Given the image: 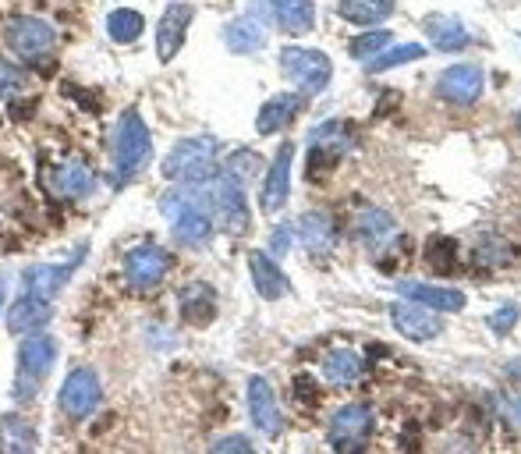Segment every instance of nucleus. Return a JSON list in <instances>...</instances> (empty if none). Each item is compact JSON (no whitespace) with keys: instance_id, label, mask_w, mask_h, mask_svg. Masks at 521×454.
<instances>
[{"instance_id":"obj_1","label":"nucleus","mask_w":521,"mask_h":454,"mask_svg":"<svg viewBox=\"0 0 521 454\" xmlns=\"http://www.w3.org/2000/svg\"><path fill=\"white\" fill-rule=\"evenodd\" d=\"M153 160V135L142 114L128 107L114 125V146H110V185L128 188Z\"/></svg>"},{"instance_id":"obj_18","label":"nucleus","mask_w":521,"mask_h":454,"mask_svg":"<svg viewBox=\"0 0 521 454\" xmlns=\"http://www.w3.org/2000/svg\"><path fill=\"white\" fill-rule=\"evenodd\" d=\"M397 295L412 298L419 306L436 309V313H461L465 309V295L458 288H436V284H422V281H397L394 284Z\"/></svg>"},{"instance_id":"obj_34","label":"nucleus","mask_w":521,"mask_h":454,"mask_svg":"<svg viewBox=\"0 0 521 454\" xmlns=\"http://www.w3.org/2000/svg\"><path fill=\"white\" fill-rule=\"evenodd\" d=\"M390 43V32L387 29H373V32H362V36H355L351 40V57H358V61H369V57H376L383 47Z\"/></svg>"},{"instance_id":"obj_3","label":"nucleus","mask_w":521,"mask_h":454,"mask_svg":"<svg viewBox=\"0 0 521 454\" xmlns=\"http://www.w3.org/2000/svg\"><path fill=\"white\" fill-rule=\"evenodd\" d=\"M206 188V203H210V213L224 231L231 235H245L252 224V210L249 199H245V185L238 178H231L227 171H217L213 178L203 181Z\"/></svg>"},{"instance_id":"obj_8","label":"nucleus","mask_w":521,"mask_h":454,"mask_svg":"<svg viewBox=\"0 0 521 454\" xmlns=\"http://www.w3.org/2000/svg\"><path fill=\"white\" fill-rule=\"evenodd\" d=\"M4 43H8L18 57H25V61H36V57L54 54L57 29L36 15H22V18H11L8 22V29H4Z\"/></svg>"},{"instance_id":"obj_41","label":"nucleus","mask_w":521,"mask_h":454,"mask_svg":"<svg viewBox=\"0 0 521 454\" xmlns=\"http://www.w3.org/2000/svg\"><path fill=\"white\" fill-rule=\"evenodd\" d=\"M518 128H521V110H518Z\"/></svg>"},{"instance_id":"obj_14","label":"nucleus","mask_w":521,"mask_h":454,"mask_svg":"<svg viewBox=\"0 0 521 454\" xmlns=\"http://www.w3.org/2000/svg\"><path fill=\"white\" fill-rule=\"evenodd\" d=\"M291 160H295V146H291V142H284V146L277 149L273 164L266 167L263 196H259V210H263V213H277L280 206L288 203V192H291Z\"/></svg>"},{"instance_id":"obj_21","label":"nucleus","mask_w":521,"mask_h":454,"mask_svg":"<svg viewBox=\"0 0 521 454\" xmlns=\"http://www.w3.org/2000/svg\"><path fill=\"white\" fill-rule=\"evenodd\" d=\"M178 309L185 316V323L192 327H206L217 316V291L206 281H192L188 288L178 291Z\"/></svg>"},{"instance_id":"obj_10","label":"nucleus","mask_w":521,"mask_h":454,"mask_svg":"<svg viewBox=\"0 0 521 454\" xmlns=\"http://www.w3.org/2000/svg\"><path fill=\"white\" fill-rule=\"evenodd\" d=\"M376 415L369 405H344L334 412L330 419V444L341 447V451H358V447L366 444V437L373 433Z\"/></svg>"},{"instance_id":"obj_38","label":"nucleus","mask_w":521,"mask_h":454,"mask_svg":"<svg viewBox=\"0 0 521 454\" xmlns=\"http://www.w3.org/2000/svg\"><path fill=\"white\" fill-rule=\"evenodd\" d=\"M213 451H252V440L249 437H224L213 444Z\"/></svg>"},{"instance_id":"obj_33","label":"nucleus","mask_w":521,"mask_h":454,"mask_svg":"<svg viewBox=\"0 0 521 454\" xmlns=\"http://www.w3.org/2000/svg\"><path fill=\"white\" fill-rule=\"evenodd\" d=\"M419 57H426V47H419V43H401V47L387 50V54H376V61H369V71H387V68H397V64L419 61Z\"/></svg>"},{"instance_id":"obj_9","label":"nucleus","mask_w":521,"mask_h":454,"mask_svg":"<svg viewBox=\"0 0 521 454\" xmlns=\"http://www.w3.org/2000/svg\"><path fill=\"white\" fill-rule=\"evenodd\" d=\"M171 274V252L160 245H135L125 252V281L135 291H153Z\"/></svg>"},{"instance_id":"obj_23","label":"nucleus","mask_w":521,"mask_h":454,"mask_svg":"<svg viewBox=\"0 0 521 454\" xmlns=\"http://www.w3.org/2000/svg\"><path fill=\"white\" fill-rule=\"evenodd\" d=\"M54 185H57V192L68 196V199H89L96 192V171L89 167V160L71 157V160H64V164L57 167Z\"/></svg>"},{"instance_id":"obj_32","label":"nucleus","mask_w":521,"mask_h":454,"mask_svg":"<svg viewBox=\"0 0 521 454\" xmlns=\"http://www.w3.org/2000/svg\"><path fill=\"white\" fill-rule=\"evenodd\" d=\"M224 171L245 185V181H252L259 171H263V160H259V153H252V149H234L231 157H227Z\"/></svg>"},{"instance_id":"obj_25","label":"nucleus","mask_w":521,"mask_h":454,"mask_svg":"<svg viewBox=\"0 0 521 454\" xmlns=\"http://www.w3.org/2000/svg\"><path fill=\"white\" fill-rule=\"evenodd\" d=\"M270 4H273V18L291 36H305L316 25V4L312 0H270Z\"/></svg>"},{"instance_id":"obj_26","label":"nucleus","mask_w":521,"mask_h":454,"mask_svg":"<svg viewBox=\"0 0 521 454\" xmlns=\"http://www.w3.org/2000/svg\"><path fill=\"white\" fill-rule=\"evenodd\" d=\"M426 32L429 40H433L436 50H444V54H454V50H465L468 47V32L458 18L451 15H429L426 18Z\"/></svg>"},{"instance_id":"obj_7","label":"nucleus","mask_w":521,"mask_h":454,"mask_svg":"<svg viewBox=\"0 0 521 454\" xmlns=\"http://www.w3.org/2000/svg\"><path fill=\"white\" fill-rule=\"evenodd\" d=\"M100 405H103V384H100V376H96V369L89 366L71 369V373L64 376L61 391H57V408H61L64 419L86 423Z\"/></svg>"},{"instance_id":"obj_17","label":"nucleus","mask_w":521,"mask_h":454,"mask_svg":"<svg viewBox=\"0 0 521 454\" xmlns=\"http://www.w3.org/2000/svg\"><path fill=\"white\" fill-rule=\"evenodd\" d=\"M348 142H351L348 125H341V121L319 125L316 132L309 135V178L323 171V164H334L344 149H348Z\"/></svg>"},{"instance_id":"obj_4","label":"nucleus","mask_w":521,"mask_h":454,"mask_svg":"<svg viewBox=\"0 0 521 454\" xmlns=\"http://www.w3.org/2000/svg\"><path fill=\"white\" fill-rule=\"evenodd\" d=\"M61 345L50 334H25V341L18 345V380H15V398L25 401V391L36 394V387L50 376V369L57 366Z\"/></svg>"},{"instance_id":"obj_19","label":"nucleus","mask_w":521,"mask_h":454,"mask_svg":"<svg viewBox=\"0 0 521 454\" xmlns=\"http://www.w3.org/2000/svg\"><path fill=\"white\" fill-rule=\"evenodd\" d=\"M50 316H54L50 298H39V295H29V291H25L15 306L8 309V330H11V334H22V337L25 334H36V330L47 327Z\"/></svg>"},{"instance_id":"obj_15","label":"nucleus","mask_w":521,"mask_h":454,"mask_svg":"<svg viewBox=\"0 0 521 454\" xmlns=\"http://www.w3.org/2000/svg\"><path fill=\"white\" fill-rule=\"evenodd\" d=\"M78 263H82V252H78L75 259H68V263H32V267H25V274H22L25 291H29V295H39V298H57L64 288H68Z\"/></svg>"},{"instance_id":"obj_12","label":"nucleus","mask_w":521,"mask_h":454,"mask_svg":"<svg viewBox=\"0 0 521 454\" xmlns=\"http://www.w3.org/2000/svg\"><path fill=\"white\" fill-rule=\"evenodd\" d=\"M249 419L263 437H280L284 433V412L277 405V394L266 384V376H252L249 380Z\"/></svg>"},{"instance_id":"obj_27","label":"nucleus","mask_w":521,"mask_h":454,"mask_svg":"<svg viewBox=\"0 0 521 454\" xmlns=\"http://www.w3.org/2000/svg\"><path fill=\"white\" fill-rule=\"evenodd\" d=\"M337 15L351 25H376L394 15V0H337Z\"/></svg>"},{"instance_id":"obj_2","label":"nucleus","mask_w":521,"mask_h":454,"mask_svg":"<svg viewBox=\"0 0 521 454\" xmlns=\"http://www.w3.org/2000/svg\"><path fill=\"white\" fill-rule=\"evenodd\" d=\"M217 157H220V142L213 135L181 139L164 157V178L174 181V185H199V181L217 174Z\"/></svg>"},{"instance_id":"obj_31","label":"nucleus","mask_w":521,"mask_h":454,"mask_svg":"<svg viewBox=\"0 0 521 454\" xmlns=\"http://www.w3.org/2000/svg\"><path fill=\"white\" fill-rule=\"evenodd\" d=\"M454 259H458V245H454V238L436 235L433 242L426 245V263L436 270V274H451Z\"/></svg>"},{"instance_id":"obj_6","label":"nucleus","mask_w":521,"mask_h":454,"mask_svg":"<svg viewBox=\"0 0 521 454\" xmlns=\"http://www.w3.org/2000/svg\"><path fill=\"white\" fill-rule=\"evenodd\" d=\"M270 25H273V4H270V0H252L242 15L231 18V22L224 25L227 50H231V54H238V57L263 50L266 40H270Z\"/></svg>"},{"instance_id":"obj_29","label":"nucleus","mask_w":521,"mask_h":454,"mask_svg":"<svg viewBox=\"0 0 521 454\" xmlns=\"http://www.w3.org/2000/svg\"><path fill=\"white\" fill-rule=\"evenodd\" d=\"M142 29H146V18L139 15V11L132 8H117L107 15V36L114 43H121V47H128V43H135L142 36Z\"/></svg>"},{"instance_id":"obj_36","label":"nucleus","mask_w":521,"mask_h":454,"mask_svg":"<svg viewBox=\"0 0 521 454\" xmlns=\"http://www.w3.org/2000/svg\"><path fill=\"white\" fill-rule=\"evenodd\" d=\"M291 242H295V227L291 224H277L270 235V256H288Z\"/></svg>"},{"instance_id":"obj_35","label":"nucleus","mask_w":521,"mask_h":454,"mask_svg":"<svg viewBox=\"0 0 521 454\" xmlns=\"http://www.w3.org/2000/svg\"><path fill=\"white\" fill-rule=\"evenodd\" d=\"M25 89V75L15 68V64L0 61V100H8V96L22 93Z\"/></svg>"},{"instance_id":"obj_30","label":"nucleus","mask_w":521,"mask_h":454,"mask_svg":"<svg viewBox=\"0 0 521 454\" xmlns=\"http://www.w3.org/2000/svg\"><path fill=\"white\" fill-rule=\"evenodd\" d=\"M394 231H397V224L387 210H366L358 217V235H362V242H366L369 249H380L383 242H390Z\"/></svg>"},{"instance_id":"obj_37","label":"nucleus","mask_w":521,"mask_h":454,"mask_svg":"<svg viewBox=\"0 0 521 454\" xmlns=\"http://www.w3.org/2000/svg\"><path fill=\"white\" fill-rule=\"evenodd\" d=\"M518 306H504V309H497V313L490 316V327L497 330V334H507V330L514 327V323H518Z\"/></svg>"},{"instance_id":"obj_39","label":"nucleus","mask_w":521,"mask_h":454,"mask_svg":"<svg viewBox=\"0 0 521 454\" xmlns=\"http://www.w3.org/2000/svg\"><path fill=\"white\" fill-rule=\"evenodd\" d=\"M295 391L302 394V401H316V384H312V376H295Z\"/></svg>"},{"instance_id":"obj_16","label":"nucleus","mask_w":521,"mask_h":454,"mask_svg":"<svg viewBox=\"0 0 521 454\" xmlns=\"http://www.w3.org/2000/svg\"><path fill=\"white\" fill-rule=\"evenodd\" d=\"M390 320H394L397 334L405 337V341H433V337L444 334V320L436 316V309L426 306H394L390 309Z\"/></svg>"},{"instance_id":"obj_20","label":"nucleus","mask_w":521,"mask_h":454,"mask_svg":"<svg viewBox=\"0 0 521 454\" xmlns=\"http://www.w3.org/2000/svg\"><path fill=\"white\" fill-rule=\"evenodd\" d=\"M302 110V93H277L263 103V110L256 114V132L259 135H277L298 118Z\"/></svg>"},{"instance_id":"obj_40","label":"nucleus","mask_w":521,"mask_h":454,"mask_svg":"<svg viewBox=\"0 0 521 454\" xmlns=\"http://www.w3.org/2000/svg\"><path fill=\"white\" fill-rule=\"evenodd\" d=\"M4 298H8V288H4V281H0V309H4Z\"/></svg>"},{"instance_id":"obj_13","label":"nucleus","mask_w":521,"mask_h":454,"mask_svg":"<svg viewBox=\"0 0 521 454\" xmlns=\"http://www.w3.org/2000/svg\"><path fill=\"white\" fill-rule=\"evenodd\" d=\"M483 68H475V64H451V68L440 71V79H436V93L444 96V100L458 103V107H468L483 96Z\"/></svg>"},{"instance_id":"obj_28","label":"nucleus","mask_w":521,"mask_h":454,"mask_svg":"<svg viewBox=\"0 0 521 454\" xmlns=\"http://www.w3.org/2000/svg\"><path fill=\"white\" fill-rule=\"evenodd\" d=\"M323 376L327 384L334 387H351L362 376V359H358L351 348H334V352L323 359Z\"/></svg>"},{"instance_id":"obj_24","label":"nucleus","mask_w":521,"mask_h":454,"mask_svg":"<svg viewBox=\"0 0 521 454\" xmlns=\"http://www.w3.org/2000/svg\"><path fill=\"white\" fill-rule=\"evenodd\" d=\"M298 238H302V245L312 252V256H327V252L334 249L337 227L323 210H309L302 220H298Z\"/></svg>"},{"instance_id":"obj_11","label":"nucleus","mask_w":521,"mask_h":454,"mask_svg":"<svg viewBox=\"0 0 521 454\" xmlns=\"http://www.w3.org/2000/svg\"><path fill=\"white\" fill-rule=\"evenodd\" d=\"M192 18H195V4H188V0H174L171 8L160 15V25H156V57L164 64H171L178 57V50L185 47Z\"/></svg>"},{"instance_id":"obj_5","label":"nucleus","mask_w":521,"mask_h":454,"mask_svg":"<svg viewBox=\"0 0 521 454\" xmlns=\"http://www.w3.org/2000/svg\"><path fill=\"white\" fill-rule=\"evenodd\" d=\"M280 71L291 86H298L302 96H319L334 79V64L323 50H305V47H284L280 50Z\"/></svg>"},{"instance_id":"obj_22","label":"nucleus","mask_w":521,"mask_h":454,"mask_svg":"<svg viewBox=\"0 0 521 454\" xmlns=\"http://www.w3.org/2000/svg\"><path fill=\"white\" fill-rule=\"evenodd\" d=\"M249 274H252L256 291L266 298V302H277V298L288 295V277H284V270L273 263L270 252H259V249L249 252Z\"/></svg>"}]
</instances>
